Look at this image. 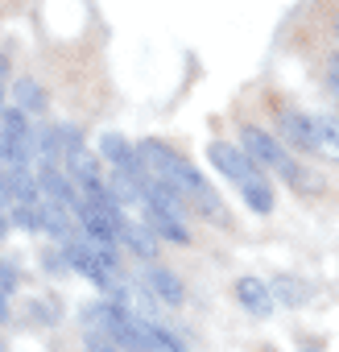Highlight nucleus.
<instances>
[{
  "label": "nucleus",
  "instance_id": "nucleus-1",
  "mask_svg": "<svg viewBox=\"0 0 339 352\" xmlns=\"http://www.w3.org/2000/svg\"><path fill=\"white\" fill-rule=\"evenodd\" d=\"M141 149V157H145V166L157 174V179H165V183H174L178 191H183V199L187 204H195L207 220H215V224H228V212H224V204H220V195H215V187L199 174V166L195 162H187L183 153H174L170 145H161V141H141L137 145Z\"/></svg>",
  "mask_w": 339,
  "mask_h": 352
},
{
  "label": "nucleus",
  "instance_id": "nucleus-2",
  "mask_svg": "<svg viewBox=\"0 0 339 352\" xmlns=\"http://www.w3.org/2000/svg\"><path fill=\"white\" fill-rule=\"evenodd\" d=\"M240 149H244L261 170L277 174L285 187H294L298 195H323V179H318L314 170H306V166L281 145V137H273L269 129H261V124H244V129H240Z\"/></svg>",
  "mask_w": 339,
  "mask_h": 352
},
{
  "label": "nucleus",
  "instance_id": "nucleus-3",
  "mask_svg": "<svg viewBox=\"0 0 339 352\" xmlns=\"http://www.w3.org/2000/svg\"><path fill=\"white\" fill-rule=\"evenodd\" d=\"M207 157L215 162V170L224 174V179H232V183L240 187V195H244V204H248L253 212H261V216L273 212V191H269V183H265L261 166H257L244 149H236L232 141H211Z\"/></svg>",
  "mask_w": 339,
  "mask_h": 352
},
{
  "label": "nucleus",
  "instance_id": "nucleus-4",
  "mask_svg": "<svg viewBox=\"0 0 339 352\" xmlns=\"http://www.w3.org/2000/svg\"><path fill=\"white\" fill-rule=\"evenodd\" d=\"M100 157H104V162H108V166H112L116 174H124V179H132L137 187H141V183L149 179V174H153V170L145 166L141 149H137V145H128V141H124L120 133H104V137H100Z\"/></svg>",
  "mask_w": 339,
  "mask_h": 352
},
{
  "label": "nucleus",
  "instance_id": "nucleus-5",
  "mask_svg": "<svg viewBox=\"0 0 339 352\" xmlns=\"http://www.w3.org/2000/svg\"><path fill=\"white\" fill-rule=\"evenodd\" d=\"M277 133H281V141H290L294 149L314 153V116H310V112H302V108H285V112L277 116Z\"/></svg>",
  "mask_w": 339,
  "mask_h": 352
},
{
  "label": "nucleus",
  "instance_id": "nucleus-6",
  "mask_svg": "<svg viewBox=\"0 0 339 352\" xmlns=\"http://www.w3.org/2000/svg\"><path fill=\"white\" fill-rule=\"evenodd\" d=\"M236 302H240L248 315L265 319V315L273 311V294H269V282H261V278H236Z\"/></svg>",
  "mask_w": 339,
  "mask_h": 352
},
{
  "label": "nucleus",
  "instance_id": "nucleus-7",
  "mask_svg": "<svg viewBox=\"0 0 339 352\" xmlns=\"http://www.w3.org/2000/svg\"><path fill=\"white\" fill-rule=\"evenodd\" d=\"M145 286H149L165 307H183V298H187V294H183L178 274H170L165 265H149V270H145Z\"/></svg>",
  "mask_w": 339,
  "mask_h": 352
},
{
  "label": "nucleus",
  "instance_id": "nucleus-8",
  "mask_svg": "<svg viewBox=\"0 0 339 352\" xmlns=\"http://www.w3.org/2000/svg\"><path fill=\"white\" fill-rule=\"evenodd\" d=\"M141 208H145V216H149V228H153L157 236L174 241V245H187V241H191V232L183 228V216L165 212V208H157V204H141Z\"/></svg>",
  "mask_w": 339,
  "mask_h": 352
},
{
  "label": "nucleus",
  "instance_id": "nucleus-9",
  "mask_svg": "<svg viewBox=\"0 0 339 352\" xmlns=\"http://www.w3.org/2000/svg\"><path fill=\"white\" fill-rule=\"evenodd\" d=\"M120 241H124L137 257H145V261H153V253H157V236H153V228L141 224V220H132V216L120 220Z\"/></svg>",
  "mask_w": 339,
  "mask_h": 352
},
{
  "label": "nucleus",
  "instance_id": "nucleus-10",
  "mask_svg": "<svg viewBox=\"0 0 339 352\" xmlns=\"http://www.w3.org/2000/svg\"><path fill=\"white\" fill-rule=\"evenodd\" d=\"M269 294H273V302H281V307H302V302L310 298L306 282H298L294 274H273V278H269Z\"/></svg>",
  "mask_w": 339,
  "mask_h": 352
},
{
  "label": "nucleus",
  "instance_id": "nucleus-11",
  "mask_svg": "<svg viewBox=\"0 0 339 352\" xmlns=\"http://www.w3.org/2000/svg\"><path fill=\"white\" fill-rule=\"evenodd\" d=\"M314 153L327 162H339V120L335 116H314Z\"/></svg>",
  "mask_w": 339,
  "mask_h": 352
},
{
  "label": "nucleus",
  "instance_id": "nucleus-12",
  "mask_svg": "<svg viewBox=\"0 0 339 352\" xmlns=\"http://www.w3.org/2000/svg\"><path fill=\"white\" fill-rule=\"evenodd\" d=\"M13 96H17V108H21V112H46V91H42V83L17 79V83H13Z\"/></svg>",
  "mask_w": 339,
  "mask_h": 352
},
{
  "label": "nucleus",
  "instance_id": "nucleus-13",
  "mask_svg": "<svg viewBox=\"0 0 339 352\" xmlns=\"http://www.w3.org/2000/svg\"><path fill=\"white\" fill-rule=\"evenodd\" d=\"M87 352H124L116 340H108V336H100V331H91L87 336Z\"/></svg>",
  "mask_w": 339,
  "mask_h": 352
},
{
  "label": "nucleus",
  "instance_id": "nucleus-14",
  "mask_svg": "<svg viewBox=\"0 0 339 352\" xmlns=\"http://www.w3.org/2000/svg\"><path fill=\"white\" fill-rule=\"evenodd\" d=\"M327 75H331V83H335V87H339V54H335V58H331V67H327Z\"/></svg>",
  "mask_w": 339,
  "mask_h": 352
},
{
  "label": "nucleus",
  "instance_id": "nucleus-15",
  "mask_svg": "<svg viewBox=\"0 0 339 352\" xmlns=\"http://www.w3.org/2000/svg\"><path fill=\"white\" fill-rule=\"evenodd\" d=\"M9 232V212H0V236Z\"/></svg>",
  "mask_w": 339,
  "mask_h": 352
},
{
  "label": "nucleus",
  "instance_id": "nucleus-16",
  "mask_svg": "<svg viewBox=\"0 0 339 352\" xmlns=\"http://www.w3.org/2000/svg\"><path fill=\"white\" fill-rule=\"evenodd\" d=\"M0 112H5V104H0Z\"/></svg>",
  "mask_w": 339,
  "mask_h": 352
},
{
  "label": "nucleus",
  "instance_id": "nucleus-17",
  "mask_svg": "<svg viewBox=\"0 0 339 352\" xmlns=\"http://www.w3.org/2000/svg\"><path fill=\"white\" fill-rule=\"evenodd\" d=\"M178 352H187V348H178Z\"/></svg>",
  "mask_w": 339,
  "mask_h": 352
},
{
  "label": "nucleus",
  "instance_id": "nucleus-18",
  "mask_svg": "<svg viewBox=\"0 0 339 352\" xmlns=\"http://www.w3.org/2000/svg\"><path fill=\"white\" fill-rule=\"evenodd\" d=\"M306 352H310V348H306Z\"/></svg>",
  "mask_w": 339,
  "mask_h": 352
}]
</instances>
